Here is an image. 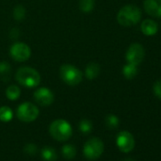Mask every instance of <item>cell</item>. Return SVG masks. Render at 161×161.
<instances>
[{
    "label": "cell",
    "instance_id": "obj_1",
    "mask_svg": "<svg viewBox=\"0 0 161 161\" xmlns=\"http://www.w3.org/2000/svg\"><path fill=\"white\" fill-rule=\"evenodd\" d=\"M141 18L140 10L134 5H127L122 7L117 16L118 22L124 27H131L137 24Z\"/></svg>",
    "mask_w": 161,
    "mask_h": 161
},
{
    "label": "cell",
    "instance_id": "obj_2",
    "mask_svg": "<svg viewBox=\"0 0 161 161\" xmlns=\"http://www.w3.org/2000/svg\"><path fill=\"white\" fill-rule=\"evenodd\" d=\"M16 80L18 83L26 87H35L40 84V74L32 67L24 66L16 72Z\"/></svg>",
    "mask_w": 161,
    "mask_h": 161
},
{
    "label": "cell",
    "instance_id": "obj_3",
    "mask_svg": "<svg viewBox=\"0 0 161 161\" xmlns=\"http://www.w3.org/2000/svg\"><path fill=\"white\" fill-rule=\"evenodd\" d=\"M49 133L54 139L64 141L72 136V127L64 119H56L50 124Z\"/></svg>",
    "mask_w": 161,
    "mask_h": 161
},
{
    "label": "cell",
    "instance_id": "obj_4",
    "mask_svg": "<svg viewBox=\"0 0 161 161\" xmlns=\"http://www.w3.org/2000/svg\"><path fill=\"white\" fill-rule=\"evenodd\" d=\"M60 75L63 80L69 86H77L83 80V73L72 64H63L60 68Z\"/></svg>",
    "mask_w": 161,
    "mask_h": 161
},
{
    "label": "cell",
    "instance_id": "obj_5",
    "mask_svg": "<svg viewBox=\"0 0 161 161\" xmlns=\"http://www.w3.org/2000/svg\"><path fill=\"white\" fill-rule=\"evenodd\" d=\"M104 150V145L100 138L93 137L87 140L84 146V154L87 159L95 160L99 158Z\"/></svg>",
    "mask_w": 161,
    "mask_h": 161
},
{
    "label": "cell",
    "instance_id": "obj_6",
    "mask_svg": "<svg viewBox=\"0 0 161 161\" xmlns=\"http://www.w3.org/2000/svg\"><path fill=\"white\" fill-rule=\"evenodd\" d=\"M17 118L24 122H31L39 116V110L36 105L31 103H25L17 108Z\"/></svg>",
    "mask_w": 161,
    "mask_h": 161
},
{
    "label": "cell",
    "instance_id": "obj_7",
    "mask_svg": "<svg viewBox=\"0 0 161 161\" xmlns=\"http://www.w3.org/2000/svg\"><path fill=\"white\" fill-rule=\"evenodd\" d=\"M11 56L14 60L17 62L27 61L31 57V48L27 44L24 43H16L12 46L10 49Z\"/></svg>",
    "mask_w": 161,
    "mask_h": 161
},
{
    "label": "cell",
    "instance_id": "obj_8",
    "mask_svg": "<svg viewBox=\"0 0 161 161\" xmlns=\"http://www.w3.org/2000/svg\"><path fill=\"white\" fill-rule=\"evenodd\" d=\"M144 54V48L140 44H132L126 52V60L129 64L138 65L142 62Z\"/></svg>",
    "mask_w": 161,
    "mask_h": 161
},
{
    "label": "cell",
    "instance_id": "obj_9",
    "mask_svg": "<svg viewBox=\"0 0 161 161\" xmlns=\"http://www.w3.org/2000/svg\"><path fill=\"white\" fill-rule=\"evenodd\" d=\"M117 145L121 152L129 153L135 147V138L131 133L122 131L117 136Z\"/></svg>",
    "mask_w": 161,
    "mask_h": 161
},
{
    "label": "cell",
    "instance_id": "obj_10",
    "mask_svg": "<svg viewBox=\"0 0 161 161\" xmlns=\"http://www.w3.org/2000/svg\"><path fill=\"white\" fill-rule=\"evenodd\" d=\"M34 99L41 106H48L54 101V95L51 90L46 87L39 88L34 92Z\"/></svg>",
    "mask_w": 161,
    "mask_h": 161
},
{
    "label": "cell",
    "instance_id": "obj_11",
    "mask_svg": "<svg viewBox=\"0 0 161 161\" xmlns=\"http://www.w3.org/2000/svg\"><path fill=\"white\" fill-rule=\"evenodd\" d=\"M145 12L153 17H161V0H145Z\"/></svg>",
    "mask_w": 161,
    "mask_h": 161
},
{
    "label": "cell",
    "instance_id": "obj_12",
    "mask_svg": "<svg viewBox=\"0 0 161 161\" xmlns=\"http://www.w3.org/2000/svg\"><path fill=\"white\" fill-rule=\"evenodd\" d=\"M158 26L157 24L151 19H146L141 23V31L148 36L154 35L157 32Z\"/></svg>",
    "mask_w": 161,
    "mask_h": 161
},
{
    "label": "cell",
    "instance_id": "obj_13",
    "mask_svg": "<svg viewBox=\"0 0 161 161\" xmlns=\"http://www.w3.org/2000/svg\"><path fill=\"white\" fill-rule=\"evenodd\" d=\"M100 70H101V67L97 63H90L86 66V75L89 80H92L98 77V75L100 74Z\"/></svg>",
    "mask_w": 161,
    "mask_h": 161
},
{
    "label": "cell",
    "instance_id": "obj_14",
    "mask_svg": "<svg viewBox=\"0 0 161 161\" xmlns=\"http://www.w3.org/2000/svg\"><path fill=\"white\" fill-rule=\"evenodd\" d=\"M41 155L44 161H56L57 153L52 147H45L41 152Z\"/></svg>",
    "mask_w": 161,
    "mask_h": 161
},
{
    "label": "cell",
    "instance_id": "obj_15",
    "mask_svg": "<svg viewBox=\"0 0 161 161\" xmlns=\"http://www.w3.org/2000/svg\"><path fill=\"white\" fill-rule=\"evenodd\" d=\"M136 74H137V65L128 63V64H126L123 67V75L125 76V78L133 79L136 77Z\"/></svg>",
    "mask_w": 161,
    "mask_h": 161
},
{
    "label": "cell",
    "instance_id": "obj_16",
    "mask_svg": "<svg viewBox=\"0 0 161 161\" xmlns=\"http://www.w3.org/2000/svg\"><path fill=\"white\" fill-rule=\"evenodd\" d=\"M13 117H14V113L10 107L8 106L0 107V120L4 122H8L12 120Z\"/></svg>",
    "mask_w": 161,
    "mask_h": 161
},
{
    "label": "cell",
    "instance_id": "obj_17",
    "mask_svg": "<svg viewBox=\"0 0 161 161\" xmlns=\"http://www.w3.org/2000/svg\"><path fill=\"white\" fill-rule=\"evenodd\" d=\"M11 76V65L7 62L0 63V78H2L4 80H10Z\"/></svg>",
    "mask_w": 161,
    "mask_h": 161
},
{
    "label": "cell",
    "instance_id": "obj_18",
    "mask_svg": "<svg viewBox=\"0 0 161 161\" xmlns=\"http://www.w3.org/2000/svg\"><path fill=\"white\" fill-rule=\"evenodd\" d=\"M6 96L11 101H15L20 96V89L16 86H10L6 90Z\"/></svg>",
    "mask_w": 161,
    "mask_h": 161
},
{
    "label": "cell",
    "instance_id": "obj_19",
    "mask_svg": "<svg viewBox=\"0 0 161 161\" xmlns=\"http://www.w3.org/2000/svg\"><path fill=\"white\" fill-rule=\"evenodd\" d=\"M62 153H63V155L64 156V158L66 159H72L75 157L76 155V148L71 145V144H66L63 147L62 149Z\"/></svg>",
    "mask_w": 161,
    "mask_h": 161
},
{
    "label": "cell",
    "instance_id": "obj_20",
    "mask_svg": "<svg viewBox=\"0 0 161 161\" xmlns=\"http://www.w3.org/2000/svg\"><path fill=\"white\" fill-rule=\"evenodd\" d=\"M94 0H80L79 8L84 13H89L94 9Z\"/></svg>",
    "mask_w": 161,
    "mask_h": 161
},
{
    "label": "cell",
    "instance_id": "obj_21",
    "mask_svg": "<svg viewBox=\"0 0 161 161\" xmlns=\"http://www.w3.org/2000/svg\"><path fill=\"white\" fill-rule=\"evenodd\" d=\"M92 123L90 120L88 119H83L82 121L80 122V125H79V128L80 130V132L84 133V134H88L91 132L92 130Z\"/></svg>",
    "mask_w": 161,
    "mask_h": 161
},
{
    "label": "cell",
    "instance_id": "obj_22",
    "mask_svg": "<svg viewBox=\"0 0 161 161\" xmlns=\"http://www.w3.org/2000/svg\"><path fill=\"white\" fill-rule=\"evenodd\" d=\"M119 123V120L118 119L117 116L115 115H109L106 117V125L108 128L110 129H114V128H117L118 125Z\"/></svg>",
    "mask_w": 161,
    "mask_h": 161
},
{
    "label": "cell",
    "instance_id": "obj_23",
    "mask_svg": "<svg viewBox=\"0 0 161 161\" xmlns=\"http://www.w3.org/2000/svg\"><path fill=\"white\" fill-rule=\"evenodd\" d=\"M14 18H15L16 20H22V19L25 17V9H24V7H22V6H17V7L14 9Z\"/></svg>",
    "mask_w": 161,
    "mask_h": 161
},
{
    "label": "cell",
    "instance_id": "obj_24",
    "mask_svg": "<svg viewBox=\"0 0 161 161\" xmlns=\"http://www.w3.org/2000/svg\"><path fill=\"white\" fill-rule=\"evenodd\" d=\"M153 93L154 95L161 100V80H157L153 85Z\"/></svg>",
    "mask_w": 161,
    "mask_h": 161
},
{
    "label": "cell",
    "instance_id": "obj_25",
    "mask_svg": "<svg viewBox=\"0 0 161 161\" xmlns=\"http://www.w3.org/2000/svg\"><path fill=\"white\" fill-rule=\"evenodd\" d=\"M37 148H36V146L34 145V144H28L26 147H25V152L27 153H29V154H31V155H33L35 153H36V150Z\"/></svg>",
    "mask_w": 161,
    "mask_h": 161
},
{
    "label": "cell",
    "instance_id": "obj_26",
    "mask_svg": "<svg viewBox=\"0 0 161 161\" xmlns=\"http://www.w3.org/2000/svg\"><path fill=\"white\" fill-rule=\"evenodd\" d=\"M125 161H133L132 159H127V160H125Z\"/></svg>",
    "mask_w": 161,
    "mask_h": 161
}]
</instances>
